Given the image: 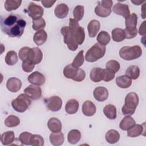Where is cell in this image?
Wrapping results in <instances>:
<instances>
[{
	"instance_id": "cell-30",
	"label": "cell",
	"mask_w": 146,
	"mask_h": 146,
	"mask_svg": "<svg viewBox=\"0 0 146 146\" xmlns=\"http://www.w3.org/2000/svg\"><path fill=\"white\" fill-rule=\"evenodd\" d=\"M103 113L109 119H115L116 117V108L112 104H107L103 108Z\"/></svg>"
},
{
	"instance_id": "cell-20",
	"label": "cell",
	"mask_w": 146,
	"mask_h": 146,
	"mask_svg": "<svg viewBox=\"0 0 146 146\" xmlns=\"http://www.w3.org/2000/svg\"><path fill=\"white\" fill-rule=\"evenodd\" d=\"M100 27V24L98 20H91L87 26L88 35L91 38H94L97 35Z\"/></svg>"
},
{
	"instance_id": "cell-41",
	"label": "cell",
	"mask_w": 146,
	"mask_h": 146,
	"mask_svg": "<svg viewBox=\"0 0 146 146\" xmlns=\"http://www.w3.org/2000/svg\"><path fill=\"white\" fill-rule=\"evenodd\" d=\"M106 68L115 74L120 69V63L115 60H110L106 63Z\"/></svg>"
},
{
	"instance_id": "cell-43",
	"label": "cell",
	"mask_w": 146,
	"mask_h": 146,
	"mask_svg": "<svg viewBox=\"0 0 146 146\" xmlns=\"http://www.w3.org/2000/svg\"><path fill=\"white\" fill-rule=\"evenodd\" d=\"M33 135L29 132H23L19 136V141L24 145H31V138Z\"/></svg>"
},
{
	"instance_id": "cell-54",
	"label": "cell",
	"mask_w": 146,
	"mask_h": 146,
	"mask_svg": "<svg viewBox=\"0 0 146 146\" xmlns=\"http://www.w3.org/2000/svg\"><path fill=\"white\" fill-rule=\"evenodd\" d=\"M145 3H144L143 5V6L142 7V9H141V11H143L142 13H141V17L143 19H144L145 17V9H145Z\"/></svg>"
},
{
	"instance_id": "cell-19",
	"label": "cell",
	"mask_w": 146,
	"mask_h": 146,
	"mask_svg": "<svg viewBox=\"0 0 146 146\" xmlns=\"http://www.w3.org/2000/svg\"><path fill=\"white\" fill-rule=\"evenodd\" d=\"M47 127L52 132H59L62 130V125L60 121L56 117H51L47 122Z\"/></svg>"
},
{
	"instance_id": "cell-47",
	"label": "cell",
	"mask_w": 146,
	"mask_h": 146,
	"mask_svg": "<svg viewBox=\"0 0 146 146\" xmlns=\"http://www.w3.org/2000/svg\"><path fill=\"white\" fill-rule=\"evenodd\" d=\"M30 50H31V48L29 47H23L19 50L18 56L19 59L22 61L27 60L28 59Z\"/></svg>"
},
{
	"instance_id": "cell-11",
	"label": "cell",
	"mask_w": 146,
	"mask_h": 146,
	"mask_svg": "<svg viewBox=\"0 0 146 146\" xmlns=\"http://www.w3.org/2000/svg\"><path fill=\"white\" fill-rule=\"evenodd\" d=\"M24 93L33 100L39 99L42 96L41 88L36 85L31 84L24 90Z\"/></svg>"
},
{
	"instance_id": "cell-26",
	"label": "cell",
	"mask_w": 146,
	"mask_h": 146,
	"mask_svg": "<svg viewBox=\"0 0 146 146\" xmlns=\"http://www.w3.org/2000/svg\"><path fill=\"white\" fill-rule=\"evenodd\" d=\"M15 139V134L12 131H8L3 133L1 135V141L3 145H11Z\"/></svg>"
},
{
	"instance_id": "cell-45",
	"label": "cell",
	"mask_w": 146,
	"mask_h": 146,
	"mask_svg": "<svg viewBox=\"0 0 146 146\" xmlns=\"http://www.w3.org/2000/svg\"><path fill=\"white\" fill-rule=\"evenodd\" d=\"M31 145L33 146H43L44 145V139L39 135H33L31 138Z\"/></svg>"
},
{
	"instance_id": "cell-23",
	"label": "cell",
	"mask_w": 146,
	"mask_h": 146,
	"mask_svg": "<svg viewBox=\"0 0 146 146\" xmlns=\"http://www.w3.org/2000/svg\"><path fill=\"white\" fill-rule=\"evenodd\" d=\"M103 69L102 68L94 67L90 71V79L94 82L98 83L103 80Z\"/></svg>"
},
{
	"instance_id": "cell-25",
	"label": "cell",
	"mask_w": 146,
	"mask_h": 146,
	"mask_svg": "<svg viewBox=\"0 0 146 146\" xmlns=\"http://www.w3.org/2000/svg\"><path fill=\"white\" fill-rule=\"evenodd\" d=\"M116 83L120 88H127L132 84V79L126 75H121L116 78Z\"/></svg>"
},
{
	"instance_id": "cell-32",
	"label": "cell",
	"mask_w": 146,
	"mask_h": 146,
	"mask_svg": "<svg viewBox=\"0 0 146 146\" xmlns=\"http://www.w3.org/2000/svg\"><path fill=\"white\" fill-rule=\"evenodd\" d=\"M125 75L129 76L131 79H137L140 75V68L136 65L130 66L126 70Z\"/></svg>"
},
{
	"instance_id": "cell-33",
	"label": "cell",
	"mask_w": 146,
	"mask_h": 146,
	"mask_svg": "<svg viewBox=\"0 0 146 146\" xmlns=\"http://www.w3.org/2000/svg\"><path fill=\"white\" fill-rule=\"evenodd\" d=\"M97 41L99 44L106 46L108 44L111 40L110 34L106 31H101L97 36Z\"/></svg>"
},
{
	"instance_id": "cell-34",
	"label": "cell",
	"mask_w": 146,
	"mask_h": 146,
	"mask_svg": "<svg viewBox=\"0 0 146 146\" xmlns=\"http://www.w3.org/2000/svg\"><path fill=\"white\" fill-rule=\"evenodd\" d=\"M21 3V0H6L5 2V9L7 11L15 10L20 7Z\"/></svg>"
},
{
	"instance_id": "cell-5",
	"label": "cell",
	"mask_w": 146,
	"mask_h": 146,
	"mask_svg": "<svg viewBox=\"0 0 146 146\" xmlns=\"http://www.w3.org/2000/svg\"><path fill=\"white\" fill-rule=\"evenodd\" d=\"M63 72L66 78L78 82L84 80L86 78V73L83 70L75 68L71 64L67 65L64 68Z\"/></svg>"
},
{
	"instance_id": "cell-14",
	"label": "cell",
	"mask_w": 146,
	"mask_h": 146,
	"mask_svg": "<svg viewBox=\"0 0 146 146\" xmlns=\"http://www.w3.org/2000/svg\"><path fill=\"white\" fill-rule=\"evenodd\" d=\"M112 10L116 14L121 15L124 18H126L130 14V10L128 5L120 2H117L114 5L112 8Z\"/></svg>"
},
{
	"instance_id": "cell-15",
	"label": "cell",
	"mask_w": 146,
	"mask_h": 146,
	"mask_svg": "<svg viewBox=\"0 0 146 146\" xmlns=\"http://www.w3.org/2000/svg\"><path fill=\"white\" fill-rule=\"evenodd\" d=\"M93 95L97 101L104 102L108 97V91L104 87H98L94 89Z\"/></svg>"
},
{
	"instance_id": "cell-53",
	"label": "cell",
	"mask_w": 146,
	"mask_h": 146,
	"mask_svg": "<svg viewBox=\"0 0 146 146\" xmlns=\"http://www.w3.org/2000/svg\"><path fill=\"white\" fill-rule=\"evenodd\" d=\"M131 2L132 3H134L135 5H140L141 3H142L143 2H145V1H132V0H131Z\"/></svg>"
},
{
	"instance_id": "cell-46",
	"label": "cell",
	"mask_w": 146,
	"mask_h": 146,
	"mask_svg": "<svg viewBox=\"0 0 146 146\" xmlns=\"http://www.w3.org/2000/svg\"><path fill=\"white\" fill-rule=\"evenodd\" d=\"M125 39H132L135 38L138 33L136 27H125L124 30Z\"/></svg>"
},
{
	"instance_id": "cell-40",
	"label": "cell",
	"mask_w": 146,
	"mask_h": 146,
	"mask_svg": "<svg viewBox=\"0 0 146 146\" xmlns=\"http://www.w3.org/2000/svg\"><path fill=\"white\" fill-rule=\"evenodd\" d=\"M84 51H80L78 54L75 57L72 62L71 63V65L75 68H79L84 63V56H83Z\"/></svg>"
},
{
	"instance_id": "cell-21",
	"label": "cell",
	"mask_w": 146,
	"mask_h": 146,
	"mask_svg": "<svg viewBox=\"0 0 146 146\" xmlns=\"http://www.w3.org/2000/svg\"><path fill=\"white\" fill-rule=\"evenodd\" d=\"M47 39V33L44 30L37 31L34 35L33 40L37 46H41L44 44Z\"/></svg>"
},
{
	"instance_id": "cell-2",
	"label": "cell",
	"mask_w": 146,
	"mask_h": 146,
	"mask_svg": "<svg viewBox=\"0 0 146 146\" xmlns=\"http://www.w3.org/2000/svg\"><path fill=\"white\" fill-rule=\"evenodd\" d=\"M139 96L135 92H131L128 93L124 100V105L121 108V112L124 115H133L136 108L139 104Z\"/></svg>"
},
{
	"instance_id": "cell-3",
	"label": "cell",
	"mask_w": 146,
	"mask_h": 146,
	"mask_svg": "<svg viewBox=\"0 0 146 146\" xmlns=\"http://www.w3.org/2000/svg\"><path fill=\"white\" fill-rule=\"evenodd\" d=\"M143 51L140 46H124L119 51V56L125 60H132L141 56Z\"/></svg>"
},
{
	"instance_id": "cell-9",
	"label": "cell",
	"mask_w": 146,
	"mask_h": 146,
	"mask_svg": "<svg viewBox=\"0 0 146 146\" xmlns=\"http://www.w3.org/2000/svg\"><path fill=\"white\" fill-rule=\"evenodd\" d=\"M27 12L30 17L33 20H36L42 18L43 15L44 10L42 7L38 5L34 2H30L28 6Z\"/></svg>"
},
{
	"instance_id": "cell-49",
	"label": "cell",
	"mask_w": 146,
	"mask_h": 146,
	"mask_svg": "<svg viewBox=\"0 0 146 146\" xmlns=\"http://www.w3.org/2000/svg\"><path fill=\"white\" fill-rule=\"evenodd\" d=\"M115 76V74L112 72L110 70H107V68L103 69V80L106 82H110L112 80Z\"/></svg>"
},
{
	"instance_id": "cell-29",
	"label": "cell",
	"mask_w": 146,
	"mask_h": 146,
	"mask_svg": "<svg viewBox=\"0 0 146 146\" xmlns=\"http://www.w3.org/2000/svg\"><path fill=\"white\" fill-rule=\"evenodd\" d=\"M144 128L143 125L135 124L133 127L127 130V136L131 137H137L141 135Z\"/></svg>"
},
{
	"instance_id": "cell-52",
	"label": "cell",
	"mask_w": 146,
	"mask_h": 146,
	"mask_svg": "<svg viewBox=\"0 0 146 146\" xmlns=\"http://www.w3.org/2000/svg\"><path fill=\"white\" fill-rule=\"evenodd\" d=\"M101 5L106 8L108 9H111L112 5H113V2L111 0H109V1H101Z\"/></svg>"
},
{
	"instance_id": "cell-28",
	"label": "cell",
	"mask_w": 146,
	"mask_h": 146,
	"mask_svg": "<svg viewBox=\"0 0 146 146\" xmlns=\"http://www.w3.org/2000/svg\"><path fill=\"white\" fill-rule=\"evenodd\" d=\"M106 140L110 144H115L120 139V134L115 129H110L106 134Z\"/></svg>"
},
{
	"instance_id": "cell-10",
	"label": "cell",
	"mask_w": 146,
	"mask_h": 146,
	"mask_svg": "<svg viewBox=\"0 0 146 146\" xmlns=\"http://www.w3.org/2000/svg\"><path fill=\"white\" fill-rule=\"evenodd\" d=\"M45 100L48 109L51 111H58L62 108V100L58 96H52Z\"/></svg>"
},
{
	"instance_id": "cell-4",
	"label": "cell",
	"mask_w": 146,
	"mask_h": 146,
	"mask_svg": "<svg viewBox=\"0 0 146 146\" xmlns=\"http://www.w3.org/2000/svg\"><path fill=\"white\" fill-rule=\"evenodd\" d=\"M106 46L96 43L87 51L85 59L88 62H96L104 56L106 53Z\"/></svg>"
},
{
	"instance_id": "cell-24",
	"label": "cell",
	"mask_w": 146,
	"mask_h": 146,
	"mask_svg": "<svg viewBox=\"0 0 146 146\" xmlns=\"http://www.w3.org/2000/svg\"><path fill=\"white\" fill-rule=\"evenodd\" d=\"M79 102L74 99H71L69 100L65 106L66 112L70 115L75 114L77 112L79 109Z\"/></svg>"
},
{
	"instance_id": "cell-48",
	"label": "cell",
	"mask_w": 146,
	"mask_h": 146,
	"mask_svg": "<svg viewBox=\"0 0 146 146\" xmlns=\"http://www.w3.org/2000/svg\"><path fill=\"white\" fill-rule=\"evenodd\" d=\"M35 65V64L30 60H24L22 63V68L25 72H30L34 70Z\"/></svg>"
},
{
	"instance_id": "cell-1",
	"label": "cell",
	"mask_w": 146,
	"mask_h": 146,
	"mask_svg": "<svg viewBox=\"0 0 146 146\" xmlns=\"http://www.w3.org/2000/svg\"><path fill=\"white\" fill-rule=\"evenodd\" d=\"M1 29L10 37L19 38L23 34L26 22L20 16L10 14L6 17H1Z\"/></svg>"
},
{
	"instance_id": "cell-36",
	"label": "cell",
	"mask_w": 146,
	"mask_h": 146,
	"mask_svg": "<svg viewBox=\"0 0 146 146\" xmlns=\"http://www.w3.org/2000/svg\"><path fill=\"white\" fill-rule=\"evenodd\" d=\"M112 38L116 42L123 41L125 39L124 30L120 28H115L112 31Z\"/></svg>"
},
{
	"instance_id": "cell-13",
	"label": "cell",
	"mask_w": 146,
	"mask_h": 146,
	"mask_svg": "<svg viewBox=\"0 0 146 146\" xmlns=\"http://www.w3.org/2000/svg\"><path fill=\"white\" fill-rule=\"evenodd\" d=\"M28 81L32 84L42 86L45 83L46 78L40 72L38 71H35L31 73L28 76Z\"/></svg>"
},
{
	"instance_id": "cell-44",
	"label": "cell",
	"mask_w": 146,
	"mask_h": 146,
	"mask_svg": "<svg viewBox=\"0 0 146 146\" xmlns=\"http://www.w3.org/2000/svg\"><path fill=\"white\" fill-rule=\"evenodd\" d=\"M46 26V22L43 18L33 21V29L34 30L39 31L43 30Z\"/></svg>"
},
{
	"instance_id": "cell-39",
	"label": "cell",
	"mask_w": 146,
	"mask_h": 146,
	"mask_svg": "<svg viewBox=\"0 0 146 146\" xmlns=\"http://www.w3.org/2000/svg\"><path fill=\"white\" fill-rule=\"evenodd\" d=\"M20 123V120L18 117L15 115H9L5 120V124L8 127H14L18 125Z\"/></svg>"
},
{
	"instance_id": "cell-18",
	"label": "cell",
	"mask_w": 146,
	"mask_h": 146,
	"mask_svg": "<svg viewBox=\"0 0 146 146\" xmlns=\"http://www.w3.org/2000/svg\"><path fill=\"white\" fill-rule=\"evenodd\" d=\"M69 8L65 3H60L57 5L54 9V14L55 16L59 18L63 19L66 18L68 14Z\"/></svg>"
},
{
	"instance_id": "cell-27",
	"label": "cell",
	"mask_w": 146,
	"mask_h": 146,
	"mask_svg": "<svg viewBox=\"0 0 146 146\" xmlns=\"http://www.w3.org/2000/svg\"><path fill=\"white\" fill-rule=\"evenodd\" d=\"M136 124L135 120L130 116H125L120 121L119 127L123 131H127Z\"/></svg>"
},
{
	"instance_id": "cell-50",
	"label": "cell",
	"mask_w": 146,
	"mask_h": 146,
	"mask_svg": "<svg viewBox=\"0 0 146 146\" xmlns=\"http://www.w3.org/2000/svg\"><path fill=\"white\" fill-rule=\"evenodd\" d=\"M43 6L46 8H50L53 6V5L56 2V1H50V0H44L41 1Z\"/></svg>"
},
{
	"instance_id": "cell-7",
	"label": "cell",
	"mask_w": 146,
	"mask_h": 146,
	"mask_svg": "<svg viewBox=\"0 0 146 146\" xmlns=\"http://www.w3.org/2000/svg\"><path fill=\"white\" fill-rule=\"evenodd\" d=\"M31 100L26 94H21L11 102L12 107L18 112H24L29 107Z\"/></svg>"
},
{
	"instance_id": "cell-17",
	"label": "cell",
	"mask_w": 146,
	"mask_h": 146,
	"mask_svg": "<svg viewBox=\"0 0 146 146\" xmlns=\"http://www.w3.org/2000/svg\"><path fill=\"white\" fill-rule=\"evenodd\" d=\"M82 111L85 116H92L96 113V108L92 102L87 100L83 103L82 107Z\"/></svg>"
},
{
	"instance_id": "cell-16",
	"label": "cell",
	"mask_w": 146,
	"mask_h": 146,
	"mask_svg": "<svg viewBox=\"0 0 146 146\" xmlns=\"http://www.w3.org/2000/svg\"><path fill=\"white\" fill-rule=\"evenodd\" d=\"M22 87V82L18 78L12 77L9 78L6 83L7 90L11 92H18Z\"/></svg>"
},
{
	"instance_id": "cell-8",
	"label": "cell",
	"mask_w": 146,
	"mask_h": 146,
	"mask_svg": "<svg viewBox=\"0 0 146 146\" xmlns=\"http://www.w3.org/2000/svg\"><path fill=\"white\" fill-rule=\"evenodd\" d=\"M60 33L63 36L64 43L67 45L68 48L72 51H75L78 47V44L70 31L68 26L62 27Z\"/></svg>"
},
{
	"instance_id": "cell-35",
	"label": "cell",
	"mask_w": 146,
	"mask_h": 146,
	"mask_svg": "<svg viewBox=\"0 0 146 146\" xmlns=\"http://www.w3.org/2000/svg\"><path fill=\"white\" fill-rule=\"evenodd\" d=\"M95 13L99 17L105 18L109 16L111 13V9L103 7L101 4H98L95 8Z\"/></svg>"
},
{
	"instance_id": "cell-12",
	"label": "cell",
	"mask_w": 146,
	"mask_h": 146,
	"mask_svg": "<svg viewBox=\"0 0 146 146\" xmlns=\"http://www.w3.org/2000/svg\"><path fill=\"white\" fill-rule=\"evenodd\" d=\"M43 53L40 49L38 47H34L31 48L30 53L29 55L28 59L27 60H30L34 64H39L42 60Z\"/></svg>"
},
{
	"instance_id": "cell-51",
	"label": "cell",
	"mask_w": 146,
	"mask_h": 146,
	"mask_svg": "<svg viewBox=\"0 0 146 146\" xmlns=\"http://www.w3.org/2000/svg\"><path fill=\"white\" fill-rule=\"evenodd\" d=\"M145 23L146 21H144L140 26L139 30V33L140 35L145 36Z\"/></svg>"
},
{
	"instance_id": "cell-31",
	"label": "cell",
	"mask_w": 146,
	"mask_h": 146,
	"mask_svg": "<svg viewBox=\"0 0 146 146\" xmlns=\"http://www.w3.org/2000/svg\"><path fill=\"white\" fill-rule=\"evenodd\" d=\"M81 138L80 132L78 129L71 130L67 135V140L71 144H75Z\"/></svg>"
},
{
	"instance_id": "cell-22",
	"label": "cell",
	"mask_w": 146,
	"mask_h": 146,
	"mask_svg": "<svg viewBox=\"0 0 146 146\" xmlns=\"http://www.w3.org/2000/svg\"><path fill=\"white\" fill-rule=\"evenodd\" d=\"M51 143L55 146H59L63 144L64 141V135L62 132H52L50 134L49 137Z\"/></svg>"
},
{
	"instance_id": "cell-6",
	"label": "cell",
	"mask_w": 146,
	"mask_h": 146,
	"mask_svg": "<svg viewBox=\"0 0 146 146\" xmlns=\"http://www.w3.org/2000/svg\"><path fill=\"white\" fill-rule=\"evenodd\" d=\"M68 27L78 45L82 44L85 39L84 28L79 26L78 21L71 18H70Z\"/></svg>"
},
{
	"instance_id": "cell-42",
	"label": "cell",
	"mask_w": 146,
	"mask_h": 146,
	"mask_svg": "<svg viewBox=\"0 0 146 146\" xmlns=\"http://www.w3.org/2000/svg\"><path fill=\"white\" fill-rule=\"evenodd\" d=\"M84 6L81 5L76 6L73 10V15H74V19L77 21H80L84 16Z\"/></svg>"
},
{
	"instance_id": "cell-37",
	"label": "cell",
	"mask_w": 146,
	"mask_h": 146,
	"mask_svg": "<svg viewBox=\"0 0 146 146\" xmlns=\"http://www.w3.org/2000/svg\"><path fill=\"white\" fill-rule=\"evenodd\" d=\"M5 62L9 66H13L16 64L18 60L17 54L14 51H10L7 52L5 58Z\"/></svg>"
},
{
	"instance_id": "cell-38",
	"label": "cell",
	"mask_w": 146,
	"mask_h": 146,
	"mask_svg": "<svg viewBox=\"0 0 146 146\" xmlns=\"http://www.w3.org/2000/svg\"><path fill=\"white\" fill-rule=\"evenodd\" d=\"M137 23V16L133 13L125 18V24L126 27H136Z\"/></svg>"
}]
</instances>
